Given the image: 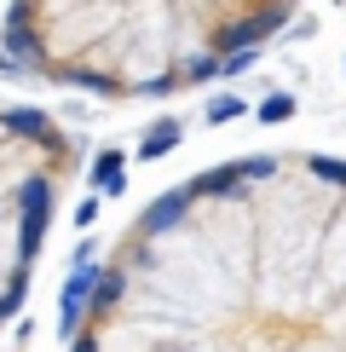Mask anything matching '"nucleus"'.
<instances>
[{
    "instance_id": "2",
    "label": "nucleus",
    "mask_w": 346,
    "mask_h": 352,
    "mask_svg": "<svg viewBox=\"0 0 346 352\" xmlns=\"http://www.w3.org/2000/svg\"><path fill=\"white\" fill-rule=\"evenodd\" d=\"M295 18V6H249V0H185V6H12L6 58L58 87H86L104 98L185 93L237 58L266 47Z\"/></svg>"
},
{
    "instance_id": "3",
    "label": "nucleus",
    "mask_w": 346,
    "mask_h": 352,
    "mask_svg": "<svg viewBox=\"0 0 346 352\" xmlns=\"http://www.w3.org/2000/svg\"><path fill=\"white\" fill-rule=\"evenodd\" d=\"M69 173H76V139L47 110L0 104V324L29 295Z\"/></svg>"
},
{
    "instance_id": "1",
    "label": "nucleus",
    "mask_w": 346,
    "mask_h": 352,
    "mask_svg": "<svg viewBox=\"0 0 346 352\" xmlns=\"http://www.w3.org/2000/svg\"><path fill=\"white\" fill-rule=\"evenodd\" d=\"M69 352H346V162L242 156L144 202Z\"/></svg>"
}]
</instances>
